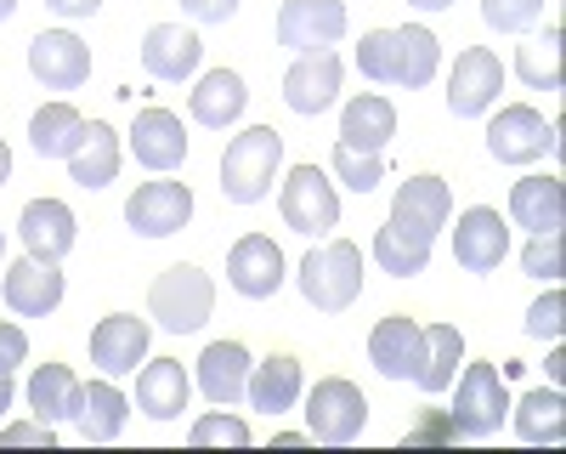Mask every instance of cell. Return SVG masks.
Returning <instances> with one entry per match:
<instances>
[{
  "label": "cell",
  "instance_id": "21",
  "mask_svg": "<svg viewBox=\"0 0 566 454\" xmlns=\"http://www.w3.org/2000/svg\"><path fill=\"white\" fill-rule=\"evenodd\" d=\"M130 154L148 171H176L187 159V125L170 109H142L130 125Z\"/></svg>",
  "mask_w": 566,
  "mask_h": 454
},
{
  "label": "cell",
  "instance_id": "18",
  "mask_svg": "<svg viewBox=\"0 0 566 454\" xmlns=\"http://www.w3.org/2000/svg\"><path fill=\"white\" fill-rule=\"evenodd\" d=\"M340 58L335 52H301L295 69L283 74V103H290L295 114H323V109H335L340 97Z\"/></svg>",
  "mask_w": 566,
  "mask_h": 454
},
{
  "label": "cell",
  "instance_id": "32",
  "mask_svg": "<svg viewBox=\"0 0 566 454\" xmlns=\"http://www.w3.org/2000/svg\"><path fill=\"white\" fill-rule=\"evenodd\" d=\"M515 415V437L522 443H566V398L560 386H538L522 403H510Z\"/></svg>",
  "mask_w": 566,
  "mask_h": 454
},
{
  "label": "cell",
  "instance_id": "38",
  "mask_svg": "<svg viewBox=\"0 0 566 454\" xmlns=\"http://www.w3.org/2000/svg\"><path fill=\"white\" fill-rule=\"evenodd\" d=\"M187 443L193 448H210V443H232V448H250V426L239 415H227V409H216V415H199L193 432H187Z\"/></svg>",
  "mask_w": 566,
  "mask_h": 454
},
{
  "label": "cell",
  "instance_id": "8",
  "mask_svg": "<svg viewBox=\"0 0 566 454\" xmlns=\"http://www.w3.org/2000/svg\"><path fill=\"white\" fill-rule=\"evenodd\" d=\"M272 34L290 52H328L346 34V0H283Z\"/></svg>",
  "mask_w": 566,
  "mask_h": 454
},
{
  "label": "cell",
  "instance_id": "33",
  "mask_svg": "<svg viewBox=\"0 0 566 454\" xmlns=\"http://www.w3.org/2000/svg\"><path fill=\"white\" fill-rule=\"evenodd\" d=\"M125 415H130V398H125L114 381H91L74 426H80L85 443H114V437L125 432Z\"/></svg>",
  "mask_w": 566,
  "mask_h": 454
},
{
  "label": "cell",
  "instance_id": "44",
  "mask_svg": "<svg viewBox=\"0 0 566 454\" xmlns=\"http://www.w3.org/2000/svg\"><path fill=\"white\" fill-rule=\"evenodd\" d=\"M0 443H45V448H52L57 443V426L52 421H23V426H0Z\"/></svg>",
  "mask_w": 566,
  "mask_h": 454
},
{
  "label": "cell",
  "instance_id": "53",
  "mask_svg": "<svg viewBox=\"0 0 566 454\" xmlns=\"http://www.w3.org/2000/svg\"><path fill=\"white\" fill-rule=\"evenodd\" d=\"M0 250H7V234H0Z\"/></svg>",
  "mask_w": 566,
  "mask_h": 454
},
{
  "label": "cell",
  "instance_id": "42",
  "mask_svg": "<svg viewBox=\"0 0 566 454\" xmlns=\"http://www.w3.org/2000/svg\"><path fill=\"white\" fill-rule=\"evenodd\" d=\"M560 324H566V296H560V290H544V301H533V312H527V336L555 341Z\"/></svg>",
  "mask_w": 566,
  "mask_h": 454
},
{
  "label": "cell",
  "instance_id": "5",
  "mask_svg": "<svg viewBox=\"0 0 566 454\" xmlns=\"http://www.w3.org/2000/svg\"><path fill=\"white\" fill-rule=\"evenodd\" d=\"M363 426H368V398H363L357 381L328 375V381H317L306 392V432H312V443L346 448V443L363 437Z\"/></svg>",
  "mask_w": 566,
  "mask_h": 454
},
{
  "label": "cell",
  "instance_id": "14",
  "mask_svg": "<svg viewBox=\"0 0 566 454\" xmlns=\"http://www.w3.org/2000/svg\"><path fill=\"white\" fill-rule=\"evenodd\" d=\"M510 250V221L493 205H470L453 227V261L464 272H493Z\"/></svg>",
  "mask_w": 566,
  "mask_h": 454
},
{
  "label": "cell",
  "instance_id": "37",
  "mask_svg": "<svg viewBox=\"0 0 566 454\" xmlns=\"http://www.w3.org/2000/svg\"><path fill=\"white\" fill-rule=\"evenodd\" d=\"M328 171H335L352 194H374V188L386 182V154H363V148L335 143V159H328Z\"/></svg>",
  "mask_w": 566,
  "mask_h": 454
},
{
  "label": "cell",
  "instance_id": "43",
  "mask_svg": "<svg viewBox=\"0 0 566 454\" xmlns=\"http://www.w3.org/2000/svg\"><path fill=\"white\" fill-rule=\"evenodd\" d=\"M29 363V336L18 324H0V375H18Z\"/></svg>",
  "mask_w": 566,
  "mask_h": 454
},
{
  "label": "cell",
  "instance_id": "40",
  "mask_svg": "<svg viewBox=\"0 0 566 454\" xmlns=\"http://www.w3.org/2000/svg\"><path fill=\"white\" fill-rule=\"evenodd\" d=\"M522 272H527V279L555 285L560 279V234H533V245L522 250Z\"/></svg>",
  "mask_w": 566,
  "mask_h": 454
},
{
  "label": "cell",
  "instance_id": "26",
  "mask_svg": "<svg viewBox=\"0 0 566 454\" xmlns=\"http://www.w3.org/2000/svg\"><path fill=\"white\" fill-rule=\"evenodd\" d=\"M199 386L216 409H232L244 403V386H250V352L239 341H210L205 358H199Z\"/></svg>",
  "mask_w": 566,
  "mask_h": 454
},
{
  "label": "cell",
  "instance_id": "16",
  "mask_svg": "<svg viewBox=\"0 0 566 454\" xmlns=\"http://www.w3.org/2000/svg\"><path fill=\"white\" fill-rule=\"evenodd\" d=\"M18 234H23V250L34 261H63L80 239V221L63 199H29L18 216Z\"/></svg>",
  "mask_w": 566,
  "mask_h": 454
},
{
  "label": "cell",
  "instance_id": "30",
  "mask_svg": "<svg viewBox=\"0 0 566 454\" xmlns=\"http://www.w3.org/2000/svg\"><path fill=\"white\" fill-rule=\"evenodd\" d=\"M69 176L80 182L85 194L108 188V182L119 176V131L103 125V120H91V125H85V143H80L74 159H69Z\"/></svg>",
  "mask_w": 566,
  "mask_h": 454
},
{
  "label": "cell",
  "instance_id": "4",
  "mask_svg": "<svg viewBox=\"0 0 566 454\" xmlns=\"http://www.w3.org/2000/svg\"><path fill=\"white\" fill-rule=\"evenodd\" d=\"M301 296L317 312H346L363 296V250L352 239H328L301 261Z\"/></svg>",
  "mask_w": 566,
  "mask_h": 454
},
{
  "label": "cell",
  "instance_id": "2",
  "mask_svg": "<svg viewBox=\"0 0 566 454\" xmlns=\"http://www.w3.org/2000/svg\"><path fill=\"white\" fill-rule=\"evenodd\" d=\"M283 165V136L272 125H250L221 154V194L232 205H261L272 194V176Z\"/></svg>",
  "mask_w": 566,
  "mask_h": 454
},
{
  "label": "cell",
  "instance_id": "1",
  "mask_svg": "<svg viewBox=\"0 0 566 454\" xmlns=\"http://www.w3.org/2000/svg\"><path fill=\"white\" fill-rule=\"evenodd\" d=\"M357 69H363V80L419 91V85H431L437 69H442V40L431 29H419V23H408V29H374L357 45Z\"/></svg>",
  "mask_w": 566,
  "mask_h": 454
},
{
  "label": "cell",
  "instance_id": "39",
  "mask_svg": "<svg viewBox=\"0 0 566 454\" xmlns=\"http://www.w3.org/2000/svg\"><path fill=\"white\" fill-rule=\"evenodd\" d=\"M482 18L499 34H522V29H533L544 18V0H482Z\"/></svg>",
  "mask_w": 566,
  "mask_h": 454
},
{
  "label": "cell",
  "instance_id": "19",
  "mask_svg": "<svg viewBox=\"0 0 566 454\" xmlns=\"http://www.w3.org/2000/svg\"><path fill=\"white\" fill-rule=\"evenodd\" d=\"M227 285L239 296H250V301L277 296V285H283V250L266 234H244L239 245H232V256H227Z\"/></svg>",
  "mask_w": 566,
  "mask_h": 454
},
{
  "label": "cell",
  "instance_id": "12",
  "mask_svg": "<svg viewBox=\"0 0 566 454\" xmlns=\"http://www.w3.org/2000/svg\"><path fill=\"white\" fill-rule=\"evenodd\" d=\"M29 74L45 91H80L91 80V45L69 29H45L29 40Z\"/></svg>",
  "mask_w": 566,
  "mask_h": 454
},
{
  "label": "cell",
  "instance_id": "20",
  "mask_svg": "<svg viewBox=\"0 0 566 454\" xmlns=\"http://www.w3.org/2000/svg\"><path fill=\"white\" fill-rule=\"evenodd\" d=\"M368 358H374V370H380L386 381H413L419 363H424V330L413 324V318L391 312V318H380V324H374Z\"/></svg>",
  "mask_w": 566,
  "mask_h": 454
},
{
  "label": "cell",
  "instance_id": "41",
  "mask_svg": "<svg viewBox=\"0 0 566 454\" xmlns=\"http://www.w3.org/2000/svg\"><path fill=\"white\" fill-rule=\"evenodd\" d=\"M424 443H464V426L448 409H424L419 426H408V448H424Z\"/></svg>",
  "mask_w": 566,
  "mask_h": 454
},
{
  "label": "cell",
  "instance_id": "9",
  "mask_svg": "<svg viewBox=\"0 0 566 454\" xmlns=\"http://www.w3.org/2000/svg\"><path fill=\"white\" fill-rule=\"evenodd\" d=\"M488 154L499 165H533V159L555 154V125L538 109H527V103H510L488 125Z\"/></svg>",
  "mask_w": 566,
  "mask_h": 454
},
{
  "label": "cell",
  "instance_id": "51",
  "mask_svg": "<svg viewBox=\"0 0 566 454\" xmlns=\"http://www.w3.org/2000/svg\"><path fill=\"white\" fill-rule=\"evenodd\" d=\"M7 176H12V148L0 143V188H7Z\"/></svg>",
  "mask_w": 566,
  "mask_h": 454
},
{
  "label": "cell",
  "instance_id": "7",
  "mask_svg": "<svg viewBox=\"0 0 566 454\" xmlns=\"http://www.w3.org/2000/svg\"><path fill=\"white\" fill-rule=\"evenodd\" d=\"M277 210L301 239H323L328 227H340V194H335V182H328V171H317V165H295L283 176Z\"/></svg>",
  "mask_w": 566,
  "mask_h": 454
},
{
  "label": "cell",
  "instance_id": "47",
  "mask_svg": "<svg viewBox=\"0 0 566 454\" xmlns=\"http://www.w3.org/2000/svg\"><path fill=\"white\" fill-rule=\"evenodd\" d=\"M566 381V352H549V386Z\"/></svg>",
  "mask_w": 566,
  "mask_h": 454
},
{
  "label": "cell",
  "instance_id": "22",
  "mask_svg": "<svg viewBox=\"0 0 566 454\" xmlns=\"http://www.w3.org/2000/svg\"><path fill=\"white\" fill-rule=\"evenodd\" d=\"M7 307H12L18 318L57 312V307H63V272H57V261H34V256L12 261V267H7Z\"/></svg>",
  "mask_w": 566,
  "mask_h": 454
},
{
  "label": "cell",
  "instance_id": "27",
  "mask_svg": "<svg viewBox=\"0 0 566 454\" xmlns=\"http://www.w3.org/2000/svg\"><path fill=\"white\" fill-rule=\"evenodd\" d=\"M80 403H85V381L69 370V363H40V370L29 375V409L40 421H80Z\"/></svg>",
  "mask_w": 566,
  "mask_h": 454
},
{
  "label": "cell",
  "instance_id": "35",
  "mask_svg": "<svg viewBox=\"0 0 566 454\" xmlns=\"http://www.w3.org/2000/svg\"><path fill=\"white\" fill-rule=\"evenodd\" d=\"M374 267H380V272H391V279H413V272H424V267H431V245H424V239H413L408 227L386 221L380 234H374Z\"/></svg>",
  "mask_w": 566,
  "mask_h": 454
},
{
  "label": "cell",
  "instance_id": "36",
  "mask_svg": "<svg viewBox=\"0 0 566 454\" xmlns=\"http://www.w3.org/2000/svg\"><path fill=\"white\" fill-rule=\"evenodd\" d=\"M515 74L533 91H560V29H544V40H527L515 52Z\"/></svg>",
  "mask_w": 566,
  "mask_h": 454
},
{
  "label": "cell",
  "instance_id": "10",
  "mask_svg": "<svg viewBox=\"0 0 566 454\" xmlns=\"http://www.w3.org/2000/svg\"><path fill=\"white\" fill-rule=\"evenodd\" d=\"M125 221L142 239H170L193 221V188H187V182H142L125 199Z\"/></svg>",
  "mask_w": 566,
  "mask_h": 454
},
{
  "label": "cell",
  "instance_id": "46",
  "mask_svg": "<svg viewBox=\"0 0 566 454\" xmlns=\"http://www.w3.org/2000/svg\"><path fill=\"white\" fill-rule=\"evenodd\" d=\"M45 7H52L57 18H91V12L103 7V0H45Z\"/></svg>",
  "mask_w": 566,
  "mask_h": 454
},
{
  "label": "cell",
  "instance_id": "45",
  "mask_svg": "<svg viewBox=\"0 0 566 454\" xmlns=\"http://www.w3.org/2000/svg\"><path fill=\"white\" fill-rule=\"evenodd\" d=\"M181 12L193 23H227L232 12H239V0H181Z\"/></svg>",
  "mask_w": 566,
  "mask_h": 454
},
{
  "label": "cell",
  "instance_id": "52",
  "mask_svg": "<svg viewBox=\"0 0 566 454\" xmlns=\"http://www.w3.org/2000/svg\"><path fill=\"white\" fill-rule=\"evenodd\" d=\"M12 12H18V0H0V23H7Z\"/></svg>",
  "mask_w": 566,
  "mask_h": 454
},
{
  "label": "cell",
  "instance_id": "34",
  "mask_svg": "<svg viewBox=\"0 0 566 454\" xmlns=\"http://www.w3.org/2000/svg\"><path fill=\"white\" fill-rule=\"evenodd\" d=\"M459 358H464V336H459L453 324H431V330H424V363H419L413 386H419V392H448Z\"/></svg>",
  "mask_w": 566,
  "mask_h": 454
},
{
  "label": "cell",
  "instance_id": "23",
  "mask_svg": "<svg viewBox=\"0 0 566 454\" xmlns=\"http://www.w3.org/2000/svg\"><path fill=\"white\" fill-rule=\"evenodd\" d=\"M306 392V375H301V358L295 352H272L266 363H250V409H261V415H283V409H295Z\"/></svg>",
  "mask_w": 566,
  "mask_h": 454
},
{
  "label": "cell",
  "instance_id": "13",
  "mask_svg": "<svg viewBox=\"0 0 566 454\" xmlns=\"http://www.w3.org/2000/svg\"><path fill=\"white\" fill-rule=\"evenodd\" d=\"M448 216H453V194H448L442 176H408L397 188V199H391V221L408 227V234L424 239V245H437Z\"/></svg>",
  "mask_w": 566,
  "mask_h": 454
},
{
  "label": "cell",
  "instance_id": "48",
  "mask_svg": "<svg viewBox=\"0 0 566 454\" xmlns=\"http://www.w3.org/2000/svg\"><path fill=\"white\" fill-rule=\"evenodd\" d=\"M272 443H277V448H301V443H312V432H277Z\"/></svg>",
  "mask_w": 566,
  "mask_h": 454
},
{
  "label": "cell",
  "instance_id": "3",
  "mask_svg": "<svg viewBox=\"0 0 566 454\" xmlns=\"http://www.w3.org/2000/svg\"><path fill=\"white\" fill-rule=\"evenodd\" d=\"M148 312L159 318V330L170 336H193L210 324V312H216V285H210V272L193 267V261H176L165 267L154 290H148Z\"/></svg>",
  "mask_w": 566,
  "mask_h": 454
},
{
  "label": "cell",
  "instance_id": "50",
  "mask_svg": "<svg viewBox=\"0 0 566 454\" xmlns=\"http://www.w3.org/2000/svg\"><path fill=\"white\" fill-rule=\"evenodd\" d=\"M408 7H419V12H448L453 0H408Z\"/></svg>",
  "mask_w": 566,
  "mask_h": 454
},
{
  "label": "cell",
  "instance_id": "24",
  "mask_svg": "<svg viewBox=\"0 0 566 454\" xmlns=\"http://www.w3.org/2000/svg\"><path fill=\"white\" fill-rule=\"evenodd\" d=\"M187 392H193V381H187L181 358H148L136 375V409L148 421H176L187 409Z\"/></svg>",
  "mask_w": 566,
  "mask_h": 454
},
{
  "label": "cell",
  "instance_id": "11",
  "mask_svg": "<svg viewBox=\"0 0 566 454\" xmlns=\"http://www.w3.org/2000/svg\"><path fill=\"white\" fill-rule=\"evenodd\" d=\"M504 91V63L499 52H488V45H470V52L453 58V80H448V109L453 120H476L499 103Z\"/></svg>",
  "mask_w": 566,
  "mask_h": 454
},
{
  "label": "cell",
  "instance_id": "25",
  "mask_svg": "<svg viewBox=\"0 0 566 454\" xmlns=\"http://www.w3.org/2000/svg\"><path fill=\"white\" fill-rule=\"evenodd\" d=\"M510 216L527 234H560L566 227V188L560 176H522L510 188Z\"/></svg>",
  "mask_w": 566,
  "mask_h": 454
},
{
  "label": "cell",
  "instance_id": "6",
  "mask_svg": "<svg viewBox=\"0 0 566 454\" xmlns=\"http://www.w3.org/2000/svg\"><path fill=\"white\" fill-rule=\"evenodd\" d=\"M448 415L464 426V443L499 437V426L510 421V392H504L499 363H464V375H459V392H453V409H448Z\"/></svg>",
  "mask_w": 566,
  "mask_h": 454
},
{
  "label": "cell",
  "instance_id": "17",
  "mask_svg": "<svg viewBox=\"0 0 566 454\" xmlns=\"http://www.w3.org/2000/svg\"><path fill=\"white\" fill-rule=\"evenodd\" d=\"M148 324L142 318H130V312H114V318H103L97 330H91V363L108 375V381H119V375H130L136 363H148Z\"/></svg>",
  "mask_w": 566,
  "mask_h": 454
},
{
  "label": "cell",
  "instance_id": "28",
  "mask_svg": "<svg viewBox=\"0 0 566 454\" xmlns=\"http://www.w3.org/2000/svg\"><path fill=\"white\" fill-rule=\"evenodd\" d=\"M391 136H397V109H391L386 97L363 91V97H352V103H346V114H340V143H346V148L386 154Z\"/></svg>",
  "mask_w": 566,
  "mask_h": 454
},
{
  "label": "cell",
  "instance_id": "49",
  "mask_svg": "<svg viewBox=\"0 0 566 454\" xmlns=\"http://www.w3.org/2000/svg\"><path fill=\"white\" fill-rule=\"evenodd\" d=\"M7 409H12V375H0V421H7Z\"/></svg>",
  "mask_w": 566,
  "mask_h": 454
},
{
  "label": "cell",
  "instance_id": "15",
  "mask_svg": "<svg viewBox=\"0 0 566 454\" xmlns=\"http://www.w3.org/2000/svg\"><path fill=\"white\" fill-rule=\"evenodd\" d=\"M199 58H205V40L193 29H181V23H154L148 34H142V69H148L154 80H165V85L193 80Z\"/></svg>",
  "mask_w": 566,
  "mask_h": 454
},
{
  "label": "cell",
  "instance_id": "29",
  "mask_svg": "<svg viewBox=\"0 0 566 454\" xmlns=\"http://www.w3.org/2000/svg\"><path fill=\"white\" fill-rule=\"evenodd\" d=\"M244 103H250L244 74H232V69H210V74L193 85V97H187L193 120H199V125H210V131H227L232 120L244 114Z\"/></svg>",
  "mask_w": 566,
  "mask_h": 454
},
{
  "label": "cell",
  "instance_id": "31",
  "mask_svg": "<svg viewBox=\"0 0 566 454\" xmlns=\"http://www.w3.org/2000/svg\"><path fill=\"white\" fill-rule=\"evenodd\" d=\"M85 114L69 109V103H45L34 120H29V143L40 159H74V148L85 143Z\"/></svg>",
  "mask_w": 566,
  "mask_h": 454
}]
</instances>
